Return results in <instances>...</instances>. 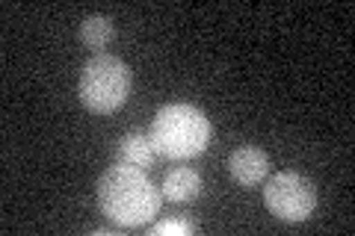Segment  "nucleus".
<instances>
[{"label":"nucleus","mask_w":355,"mask_h":236,"mask_svg":"<svg viewBox=\"0 0 355 236\" xmlns=\"http://www.w3.org/2000/svg\"><path fill=\"white\" fill-rule=\"evenodd\" d=\"M151 236H190L193 233V224L184 221V219H166L160 224H151Z\"/></svg>","instance_id":"9"},{"label":"nucleus","mask_w":355,"mask_h":236,"mask_svg":"<svg viewBox=\"0 0 355 236\" xmlns=\"http://www.w3.org/2000/svg\"><path fill=\"white\" fill-rule=\"evenodd\" d=\"M263 204L282 221H305L317 207L314 183L299 172H279L263 186Z\"/></svg>","instance_id":"4"},{"label":"nucleus","mask_w":355,"mask_h":236,"mask_svg":"<svg viewBox=\"0 0 355 236\" xmlns=\"http://www.w3.org/2000/svg\"><path fill=\"white\" fill-rule=\"evenodd\" d=\"M160 192L166 201H175V204H187V201H196L202 195V174L196 168H187V165H178L172 172H166L163 183H160Z\"/></svg>","instance_id":"6"},{"label":"nucleus","mask_w":355,"mask_h":236,"mask_svg":"<svg viewBox=\"0 0 355 236\" xmlns=\"http://www.w3.org/2000/svg\"><path fill=\"white\" fill-rule=\"evenodd\" d=\"M130 95V69L113 53L89 56L77 80V98L95 116L116 112Z\"/></svg>","instance_id":"3"},{"label":"nucleus","mask_w":355,"mask_h":236,"mask_svg":"<svg viewBox=\"0 0 355 236\" xmlns=\"http://www.w3.org/2000/svg\"><path fill=\"white\" fill-rule=\"evenodd\" d=\"M266 172H270V156L254 145H240L228 156V174L234 177L240 186H258Z\"/></svg>","instance_id":"5"},{"label":"nucleus","mask_w":355,"mask_h":236,"mask_svg":"<svg viewBox=\"0 0 355 236\" xmlns=\"http://www.w3.org/2000/svg\"><path fill=\"white\" fill-rule=\"evenodd\" d=\"M151 148L166 160H193L210 145V121L205 109L193 104H166L157 109L148 127Z\"/></svg>","instance_id":"2"},{"label":"nucleus","mask_w":355,"mask_h":236,"mask_svg":"<svg viewBox=\"0 0 355 236\" xmlns=\"http://www.w3.org/2000/svg\"><path fill=\"white\" fill-rule=\"evenodd\" d=\"M163 192L154 186L142 168L113 165L98 177V207L119 228H139L160 212Z\"/></svg>","instance_id":"1"},{"label":"nucleus","mask_w":355,"mask_h":236,"mask_svg":"<svg viewBox=\"0 0 355 236\" xmlns=\"http://www.w3.org/2000/svg\"><path fill=\"white\" fill-rule=\"evenodd\" d=\"M77 36H80L86 48H92L95 53H104L107 44L116 39V24H113V18H107V15H89V18H83Z\"/></svg>","instance_id":"8"},{"label":"nucleus","mask_w":355,"mask_h":236,"mask_svg":"<svg viewBox=\"0 0 355 236\" xmlns=\"http://www.w3.org/2000/svg\"><path fill=\"white\" fill-rule=\"evenodd\" d=\"M116 160L121 165H137V168H146L154 160V148H151V139L148 133H125L119 139V148H116Z\"/></svg>","instance_id":"7"}]
</instances>
